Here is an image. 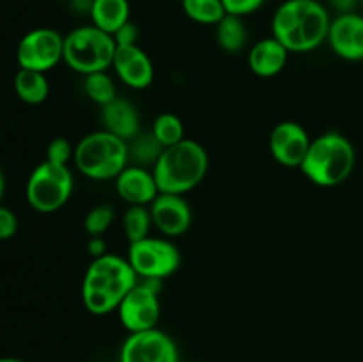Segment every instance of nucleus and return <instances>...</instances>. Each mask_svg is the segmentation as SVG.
<instances>
[{
	"label": "nucleus",
	"mask_w": 363,
	"mask_h": 362,
	"mask_svg": "<svg viewBox=\"0 0 363 362\" xmlns=\"http://www.w3.org/2000/svg\"><path fill=\"white\" fill-rule=\"evenodd\" d=\"M13 84L16 96L27 105H39L50 94V84L46 80V75L41 71L20 67L18 73L14 75Z\"/></svg>",
	"instance_id": "20"
},
{
	"label": "nucleus",
	"mask_w": 363,
	"mask_h": 362,
	"mask_svg": "<svg viewBox=\"0 0 363 362\" xmlns=\"http://www.w3.org/2000/svg\"><path fill=\"white\" fill-rule=\"evenodd\" d=\"M248 31L243 18L225 14L216 23V43L227 53H238L247 46Z\"/></svg>",
	"instance_id": "21"
},
{
	"label": "nucleus",
	"mask_w": 363,
	"mask_h": 362,
	"mask_svg": "<svg viewBox=\"0 0 363 362\" xmlns=\"http://www.w3.org/2000/svg\"><path fill=\"white\" fill-rule=\"evenodd\" d=\"M264 2L266 0H222L225 13L240 18L248 16V14L259 11L264 6Z\"/></svg>",
	"instance_id": "29"
},
{
	"label": "nucleus",
	"mask_w": 363,
	"mask_h": 362,
	"mask_svg": "<svg viewBox=\"0 0 363 362\" xmlns=\"http://www.w3.org/2000/svg\"><path fill=\"white\" fill-rule=\"evenodd\" d=\"M130 148V158H133L137 162V165L147 167L152 165L158 162L160 155L163 153V146L156 141V137L151 133H138L137 137L131 138V146Z\"/></svg>",
	"instance_id": "25"
},
{
	"label": "nucleus",
	"mask_w": 363,
	"mask_h": 362,
	"mask_svg": "<svg viewBox=\"0 0 363 362\" xmlns=\"http://www.w3.org/2000/svg\"><path fill=\"white\" fill-rule=\"evenodd\" d=\"M137 283L138 275L128 258L106 252L99 258H92L82 283V300L91 314H110L117 311L123 298Z\"/></svg>",
	"instance_id": "2"
},
{
	"label": "nucleus",
	"mask_w": 363,
	"mask_h": 362,
	"mask_svg": "<svg viewBox=\"0 0 363 362\" xmlns=\"http://www.w3.org/2000/svg\"><path fill=\"white\" fill-rule=\"evenodd\" d=\"M119 362H179V351L172 337L162 330H142L126 337Z\"/></svg>",
	"instance_id": "11"
},
{
	"label": "nucleus",
	"mask_w": 363,
	"mask_h": 362,
	"mask_svg": "<svg viewBox=\"0 0 363 362\" xmlns=\"http://www.w3.org/2000/svg\"><path fill=\"white\" fill-rule=\"evenodd\" d=\"M289 59V50L272 35L262 38L248 52V67L252 73L261 78L277 77L286 67Z\"/></svg>",
	"instance_id": "17"
},
{
	"label": "nucleus",
	"mask_w": 363,
	"mask_h": 362,
	"mask_svg": "<svg viewBox=\"0 0 363 362\" xmlns=\"http://www.w3.org/2000/svg\"><path fill=\"white\" fill-rule=\"evenodd\" d=\"M116 212L110 204H98L87 213L84 220V227L91 236H103V233L108 231L112 226Z\"/></svg>",
	"instance_id": "27"
},
{
	"label": "nucleus",
	"mask_w": 363,
	"mask_h": 362,
	"mask_svg": "<svg viewBox=\"0 0 363 362\" xmlns=\"http://www.w3.org/2000/svg\"><path fill=\"white\" fill-rule=\"evenodd\" d=\"M0 362H23L16 357H0Z\"/></svg>",
	"instance_id": "35"
},
{
	"label": "nucleus",
	"mask_w": 363,
	"mask_h": 362,
	"mask_svg": "<svg viewBox=\"0 0 363 362\" xmlns=\"http://www.w3.org/2000/svg\"><path fill=\"white\" fill-rule=\"evenodd\" d=\"M73 183L69 165H59L45 160L28 176L25 195L35 212L55 213L69 201Z\"/></svg>",
	"instance_id": "7"
},
{
	"label": "nucleus",
	"mask_w": 363,
	"mask_h": 362,
	"mask_svg": "<svg viewBox=\"0 0 363 362\" xmlns=\"http://www.w3.org/2000/svg\"><path fill=\"white\" fill-rule=\"evenodd\" d=\"M152 135L163 148H170L184 138V124L176 114H160L152 124Z\"/></svg>",
	"instance_id": "26"
},
{
	"label": "nucleus",
	"mask_w": 363,
	"mask_h": 362,
	"mask_svg": "<svg viewBox=\"0 0 363 362\" xmlns=\"http://www.w3.org/2000/svg\"><path fill=\"white\" fill-rule=\"evenodd\" d=\"M160 279H138L137 286L123 298L117 307L121 323L130 334L142 330L156 329L160 319L162 305H160Z\"/></svg>",
	"instance_id": "9"
},
{
	"label": "nucleus",
	"mask_w": 363,
	"mask_h": 362,
	"mask_svg": "<svg viewBox=\"0 0 363 362\" xmlns=\"http://www.w3.org/2000/svg\"><path fill=\"white\" fill-rule=\"evenodd\" d=\"M328 9L319 0H284L272 18V35L289 53H307L328 38Z\"/></svg>",
	"instance_id": "1"
},
{
	"label": "nucleus",
	"mask_w": 363,
	"mask_h": 362,
	"mask_svg": "<svg viewBox=\"0 0 363 362\" xmlns=\"http://www.w3.org/2000/svg\"><path fill=\"white\" fill-rule=\"evenodd\" d=\"M74 156V148L67 138L57 137L53 138L48 144L46 149V160L53 163H59V165H67V163L73 160Z\"/></svg>",
	"instance_id": "28"
},
{
	"label": "nucleus",
	"mask_w": 363,
	"mask_h": 362,
	"mask_svg": "<svg viewBox=\"0 0 363 362\" xmlns=\"http://www.w3.org/2000/svg\"><path fill=\"white\" fill-rule=\"evenodd\" d=\"M4 190H6V180H4V174H2V170H0V204H2Z\"/></svg>",
	"instance_id": "34"
},
{
	"label": "nucleus",
	"mask_w": 363,
	"mask_h": 362,
	"mask_svg": "<svg viewBox=\"0 0 363 362\" xmlns=\"http://www.w3.org/2000/svg\"><path fill=\"white\" fill-rule=\"evenodd\" d=\"M112 67L121 82L131 89H145L155 78V67L147 53L138 45L117 46Z\"/></svg>",
	"instance_id": "15"
},
{
	"label": "nucleus",
	"mask_w": 363,
	"mask_h": 362,
	"mask_svg": "<svg viewBox=\"0 0 363 362\" xmlns=\"http://www.w3.org/2000/svg\"><path fill=\"white\" fill-rule=\"evenodd\" d=\"M358 2H360V0H328L330 6H332L339 14L353 13Z\"/></svg>",
	"instance_id": "33"
},
{
	"label": "nucleus",
	"mask_w": 363,
	"mask_h": 362,
	"mask_svg": "<svg viewBox=\"0 0 363 362\" xmlns=\"http://www.w3.org/2000/svg\"><path fill=\"white\" fill-rule=\"evenodd\" d=\"M18 231V216L7 206L0 204V240H11Z\"/></svg>",
	"instance_id": "30"
},
{
	"label": "nucleus",
	"mask_w": 363,
	"mask_h": 362,
	"mask_svg": "<svg viewBox=\"0 0 363 362\" xmlns=\"http://www.w3.org/2000/svg\"><path fill=\"white\" fill-rule=\"evenodd\" d=\"M354 162L357 153L350 138L337 131H328L312 138L300 169L314 185L332 188L351 176Z\"/></svg>",
	"instance_id": "4"
},
{
	"label": "nucleus",
	"mask_w": 363,
	"mask_h": 362,
	"mask_svg": "<svg viewBox=\"0 0 363 362\" xmlns=\"http://www.w3.org/2000/svg\"><path fill=\"white\" fill-rule=\"evenodd\" d=\"M128 261L133 266L138 279L163 280L179 268L181 252L167 238L147 236L130 243Z\"/></svg>",
	"instance_id": "8"
},
{
	"label": "nucleus",
	"mask_w": 363,
	"mask_h": 362,
	"mask_svg": "<svg viewBox=\"0 0 363 362\" xmlns=\"http://www.w3.org/2000/svg\"><path fill=\"white\" fill-rule=\"evenodd\" d=\"M152 216V226L167 238L181 236L191 224L190 204L183 195L158 194L149 204Z\"/></svg>",
	"instance_id": "13"
},
{
	"label": "nucleus",
	"mask_w": 363,
	"mask_h": 362,
	"mask_svg": "<svg viewBox=\"0 0 363 362\" xmlns=\"http://www.w3.org/2000/svg\"><path fill=\"white\" fill-rule=\"evenodd\" d=\"M117 43L112 34L94 27L82 25L64 38V62L80 75L108 71L116 57Z\"/></svg>",
	"instance_id": "6"
},
{
	"label": "nucleus",
	"mask_w": 363,
	"mask_h": 362,
	"mask_svg": "<svg viewBox=\"0 0 363 362\" xmlns=\"http://www.w3.org/2000/svg\"><path fill=\"white\" fill-rule=\"evenodd\" d=\"M209 158L206 149L191 138L163 149L152 167L160 194L184 195L201 185L208 174Z\"/></svg>",
	"instance_id": "3"
},
{
	"label": "nucleus",
	"mask_w": 363,
	"mask_h": 362,
	"mask_svg": "<svg viewBox=\"0 0 363 362\" xmlns=\"http://www.w3.org/2000/svg\"><path fill=\"white\" fill-rule=\"evenodd\" d=\"M333 52L346 60H363V16L358 13H344L333 18L328 38Z\"/></svg>",
	"instance_id": "14"
},
{
	"label": "nucleus",
	"mask_w": 363,
	"mask_h": 362,
	"mask_svg": "<svg viewBox=\"0 0 363 362\" xmlns=\"http://www.w3.org/2000/svg\"><path fill=\"white\" fill-rule=\"evenodd\" d=\"M128 142L106 130L92 131L74 146L73 163L84 176L96 181L116 180L128 167Z\"/></svg>",
	"instance_id": "5"
},
{
	"label": "nucleus",
	"mask_w": 363,
	"mask_h": 362,
	"mask_svg": "<svg viewBox=\"0 0 363 362\" xmlns=\"http://www.w3.org/2000/svg\"><path fill=\"white\" fill-rule=\"evenodd\" d=\"M59 2H71V0H59Z\"/></svg>",
	"instance_id": "36"
},
{
	"label": "nucleus",
	"mask_w": 363,
	"mask_h": 362,
	"mask_svg": "<svg viewBox=\"0 0 363 362\" xmlns=\"http://www.w3.org/2000/svg\"><path fill=\"white\" fill-rule=\"evenodd\" d=\"M138 35H140V31H138L137 25L130 20L113 34V39H116L117 46H130L138 45Z\"/></svg>",
	"instance_id": "31"
},
{
	"label": "nucleus",
	"mask_w": 363,
	"mask_h": 362,
	"mask_svg": "<svg viewBox=\"0 0 363 362\" xmlns=\"http://www.w3.org/2000/svg\"><path fill=\"white\" fill-rule=\"evenodd\" d=\"M152 227L151 209L147 206H130L124 212L123 229L130 243L138 240H144L149 236V231Z\"/></svg>",
	"instance_id": "23"
},
{
	"label": "nucleus",
	"mask_w": 363,
	"mask_h": 362,
	"mask_svg": "<svg viewBox=\"0 0 363 362\" xmlns=\"http://www.w3.org/2000/svg\"><path fill=\"white\" fill-rule=\"evenodd\" d=\"M101 109V121L106 131L117 135L126 142L140 133V117L131 102L124 98H116Z\"/></svg>",
	"instance_id": "18"
},
{
	"label": "nucleus",
	"mask_w": 363,
	"mask_h": 362,
	"mask_svg": "<svg viewBox=\"0 0 363 362\" xmlns=\"http://www.w3.org/2000/svg\"><path fill=\"white\" fill-rule=\"evenodd\" d=\"M87 251L91 252L92 258H99V256L106 254V243L101 236H91L87 243Z\"/></svg>",
	"instance_id": "32"
},
{
	"label": "nucleus",
	"mask_w": 363,
	"mask_h": 362,
	"mask_svg": "<svg viewBox=\"0 0 363 362\" xmlns=\"http://www.w3.org/2000/svg\"><path fill=\"white\" fill-rule=\"evenodd\" d=\"M307 130L294 121H282L269 133V151L284 167H300L311 148Z\"/></svg>",
	"instance_id": "12"
},
{
	"label": "nucleus",
	"mask_w": 363,
	"mask_h": 362,
	"mask_svg": "<svg viewBox=\"0 0 363 362\" xmlns=\"http://www.w3.org/2000/svg\"><path fill=\"white\" fill-rule=\"evenodd\" d=\"M116 190L130 206L151 204L160 194L152 170L142 165H128L116 177Z\"/></svg>",
	"instance_id": "16"
},
{
	"label": "nucleus",
	"mask_w": 363,
	"mask_h": 362,
	"mask_svg": "<svg viewBox=\"0 0 363 362\" xmlns=\"http://www.w3.org/2000/svg\"><path fill=\"white\" fill-rule=\"evenodd\" d=\"M84 91L91 102L98 103V105L105 106L112 99L117 98L116 84H113L112 77L106 71H98V73L85 75L84 80Z\"/></svg>",
	"instance_id": "24"
},
{
	"label": "nucleus",
	"mask_w": 363,
	"mask_h": 362,
	"mask_svg": "<svg viewBox=\"0 0 363 362\" xmlns=\"http://www.w3.org/2000/svg\"><path fill=\"white\" fill-rule=\"evenodd\" d=\"M181 6L191 21L201 25H216L227 14L222 0H183Z\"/></svg>",
	"instance_id": "22"
},
{
	"label": "nucleus",
	"mask_w": 363,
	"mask_h": 362,
	"mask_svg": "<svg viewBox=\"0 0 363 362\" xmlns=\"http://www.w3.org/2000/svg\"><path fill=\"white\" fill-rule=\"evenodd\" d=\"M130 0H92L89 16L94 27L113 35L130 21Z\"/></svg>",
	"instance_id": "19"
},
{
	"label": "nucleus",
	"mask_w": 363,
	"mask_h": 362,
	"mask_svg": "<svg viewBox=\"0 0 363 362\" xmlns=\"http://www.w3.org/2000/svg\"><path fill=\"white\" fill-rule=\"evenodd\" d=\"M16 60L23 70L46 73L64 60V35L50 27L27 32L18 43Z\"/></svg>",
	"instance_id": "10"
},
{
	"label": "nucleus",
	"mask_w": 363,
	"mask_h": 362,
	"mask_svg": "<svg viewBox=\"0 0 363 362\" xmlns=\"http://www.w3.org/2000/svg\"><path fill=\"white\" fill-rule=\"evenodd\" d=\"M362 2H363V0H362Z\"/></svg>",
	"instance_id": "38"
},
{
	"label": "nucleus",
	"mask_w": 363,
	"mask_h": 362,
	"mask_svg": "<svg viewBox=\"0 0 363 362\" xmlns=\"http://www.w3.org/2000/svg\"><path fill=\"white\" fill-rule=\"evenodd\" d=\"M177 2H183V0H177Z\"/></svg>",
	"instance_id": "37"
}]
</instances>
